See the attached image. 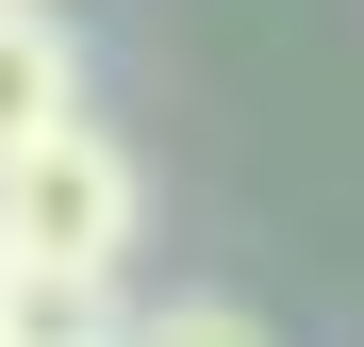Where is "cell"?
Wrapping results in <instances>:
<instances>
[{
    "label": "cell",
    "mask_w": 364,
    "mask_h": 347,
    "mask_svg": "<svg viewBox=\"0 0 364 347\" xmlns=\"http://www.w3.org/2000/svg\"><path fill=\"white\" fill-rule=\"evenodd\" d=\"M50 347H116V331H50Z\"/></svg>",
    "instance_id": "5"
},
{
    "label": "cell",
    "mask_w": 364,
    "mask_h": 347,
    "mask_svg": "<svg viewBox=\"0 0 364 347\" xmlns=\"http://www.w3.org/2000/svg\"><path fill=\"white\" fill-rule=\"evenodd\" d=\"M133 231H149V182H133V149L100 116H50V133L0 149V248H17V281H100L116 298Z\"/></svg>",
    "instance_id": "1"
},
{
    "label": "cell",
    "mask_w": 364,
    "mask_h": 347,
    "mask_svg": "<svg viewBox=\"0 0 364 347\" xmlns=\"http://www.w3.org/2000/svg\"><path fill=\"white\" fill-rule=\"evenodd\" d=\"M0 347H17V248H0Z\"/></svg>",
    "instance_id": "4"
},
{
    "label": "cell",
    "mask_w": 364,
    "mask_h": 347,
    "mask_svg": "<svg viewBox=\"0 0 364 347\" xmlns=\"http://www.w3.org/2000/svg\"><path fill=\"white\" fill-rule=\"evenodd\" d=\"M116 347H265V314L249 298H166V314H133Z\"/></svg>",
    "instance_id": "3"
},
{
    "label": "cell",
    "mask_w": 364,
    "mask_h": 347,
    "mask_svg": "<svg viewBox=\"0 0 364 347\" xmlns=\"http://www.w3.org/2000/svg\"><path fill=\"white\" fill-rule=\"evenodd\" d=\"M50 116H83V33L50 0H0V149L50 133Z\"/></svg>",
    "instance_id": "2"
}]
</instances>
